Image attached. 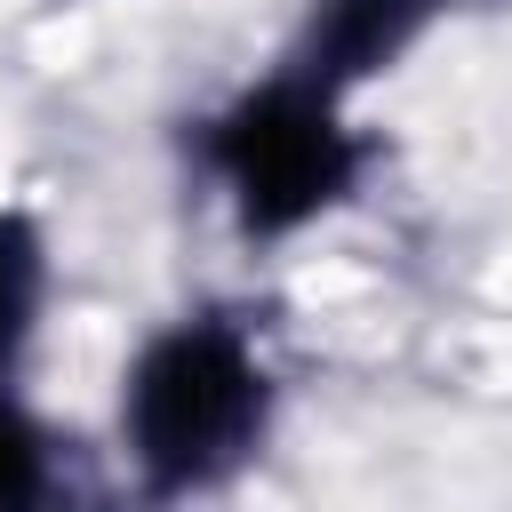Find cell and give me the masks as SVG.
I'll use <instances>...</instances> for the list:
<instances>
[{"label":"cell","mask_w":512,"mask_h":512,"mask_svg":"<svg viewBox=\"0 0 512 512\" xmlns=\"http://www.w3.org/2000/svg\"><path fill=\"white\" fill-rule=\"evenodd\" d=\"M200 168L224 184L248 240H288L360 192L368 144L344 128V96L288 64L200 120Z\"/></svg>","instance_id":"2"},{"label":"cell","mask_w":512,"mask_h":512,"mask_svg":"<svg viewBox=\"0 0 512 512\" xmlns=\"http://www.w3.org/2000/svg\"><path fill=\"white\" fill-rule=\"evenodd\" d=\"M448 0H312V16H304V40H296V72H312L320 88H352V80H368V72H384V64H400L424 32H432V16H440Z\"/></svg>","instance_id":"3"},{"label":"cell","mask_w":512,"mask_h":512,"mask_svg":"<svg viewBox=\"0 0 512 512\" xmlns=\"http://www.w3.org/2000/svg\"><path fill=\"white\" fill-rule=\"evenodd\" d=\"M128 464L152 504H184L256 464L272 432V368L232 312H184L144 336L120 384Z\"/></svg>","instance_id":"1"},{"label":"cell","mask_w":512,"mask_h":512,"mask_svg":"<svg viewBox=\"0 0 512 512\" xmlns=\"http://www.w3.org/2000/svg\"><path fill=\"white\" fill-rule=\"evenodd\" d=\"M48 304V240L24 208H0V384L16 376L32 328Z\"/></svg>","instance_id":"5"},{"label":"cell","mask_w":512,"mask_h":512,"mask_svg":"<svg viewBox=\"0 0 512 512\" xmlns=\"http://www.w3.org/2000/svg\"><path fill=\"white\" fill-rule=\"evenodd\" d=\"M0 512H96L64 440L0 384Z\"/></svg>","instance_id":"4"}]
</instances>
